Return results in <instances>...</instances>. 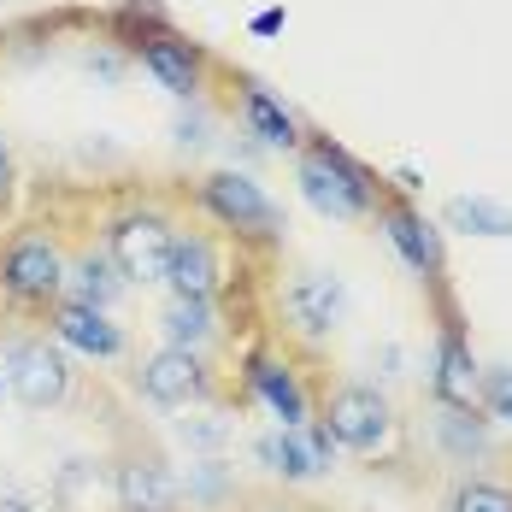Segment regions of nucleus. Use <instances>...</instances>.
<instances>
[{
    "mask_svg": "<svg viewBox=\"0 0 512 512\" xmlns=\"http://www.w3.org/2000/svg\"><path fill=\"white\" fill-rule=\"evenodd\" d=\"M295 183H301V195H307L324 218H336V224L377 218V201H383V183H377L342 142H330V136L301 142V171H295Z\"/></svg>",
    "mask_w": 512,
    "mask_h": 512,
    "instance_id": "obj_1",
    "label": "nucleus"
},
{
    "mask_svg": "<svg viewBox=\"0 0 512 512\" xmlns=\"http://www.w3.org/2000/svg\"><path fill=\"white\" fill-rule=\"evenodd\" d=\"M318 424L330 430L336 448H348L359 460H371V454H383L395 442V407H389V395L377 383H342V389H330Z\"/></svg>",
    "mask_w": 512,
    "mask_h": 512,
    "instance_id": "obj_2",
    "label": "nucleus"
},
{
    "mask_svg": "<svg viewBox=\"0 0 512 512\" xmlns=\"http://www.w3.org/2000/svg\"><path fill=\"white\" fill-rule=\"evenodd\" d=\"M0 377L30 412H48L71 395V359L48 336H18L6 348V359H0Z\"/></svg>",
    "mask_w": 512,
    "mask_h": 512,
    "instance_id": "obj_3",
    "label": "nucleus"
},
{
    "mask_svg": "<svg viewBox=\"0 0 512 512\" xmlns=\"http://www.w3.org/2000/svg\"><path fill=\"white\" fill-rule=\"evenodd\" d=\"M0 289L24 307H53L65 301V254L53 248L42 230H24L0 254Z\"/></svg>",
    "mask_w": 512,
    "mask_h": 512,
    "instance_id": "obj_4",
    "label": "nucleus"
},
{
    "mask_svg": "<svg viewBox=\"0 0 512 512\" xmlns=\"http://www.w3.org/2000/svg\"><path fill=\"white\" fill-rule=\"evenodd\" d=\"M201 206L224 230H236L248 242H277V230H283V212L271 206V195L259 189L248 171H212L201 183Z\"/></svg>",
    "mask_w": 512,
    "mask_h": 512,
    "instance_id": "obj_5",
    "label": "nucleus"
},
{
    "mask_svg": "<svg viewBox=\"0 0 512 512\" xmlns=\"http://www.w3.org/2000/svg\"><path fill=\"white\" fill-rule=\"evenodd\" d=\"M177 230L159 212H124L106 230V259L118 265L124 283H165V259H171Z\"/></svg>",
    "mask_w": 512,
    "mask_h": 512,
    "instance_id": "obj_6",
    "label": "nucleus"
},
{
    "mask_svg": "<svg viewBox=\"0 0 512 512\" xmlns=\"http://www.w3.org/2000/svg\"><path fill=\"white\" fill-rule=\"evenodd\" d=\"M136 389L154 401V407H195V401H206V365L195 348H159V354L142 359V371H136Z\"/></svg>",
    "mask_w": 512,
    "mask_h": 512,
    "instance_id": "obj_7",
    "label": "nucleus"
},
{
    "mask_svg": "<svg viewBox=\"0 0 512 512\" xmlns=\"http://www.w3.org/2000/svg\"><path fill=\"white\" fill-rule=\"evenodd\" d=\"M283 312H289V324H295L307 342H324V336L342 324L348 295H342V283H336L330 271H295L289 289H283Z\"/></svg>",
    "mask_w": 512,
    "mask_h": 512,
    "instance_id": "obj_8",
    "label": "nucleus"
},
{
    "mask_svg": "<svg viewBox=\"0 0 512 512\" xmlns=\"http://www.w3.org/2000/svg\"><path fill=\"white\" fill-rule=\"evenodd\" d=\"M377 224H383V236L395 242V254L407 259L424 283H442V242H436V230L424 224L418 206L383 195V201H377Z\"/></svg>",
    "mask_w": 512,
    "mask_h": 512,
    "instance_id": "obj_9",
    "label": "nucleus"
},
{
    "mask_svg": "<svg viewBox=\"0 0 512 512\" xmlns=\"http://www.w3.org/2000/svg\"><path fill=\"white\" fill-rule=\"evenodd\" d=\"M112 495L118 512H177V471L159 460V454H130V460L112 471Z\"/></svg>",
    "mask_w": 512,
    "mask_h": 512,
    "instance_id": "obj_10",
    "label": "nucleus"
},
{
    "mask_svg": "<svg viewBox=\"0 0 512 512\" xmlns=\"http://www.w3.org/2000/svg\"><path fill=\"white\" fill-rule=\"evenodd\" d=\"M165 283H171L177 301H212L218 283H224L218 248H212L206 236H195V230H183V236L171 242V259H165Z\"/></svg>",
    "mask_w": 512,
    "mask_h": 512,
    "instance_id": "obj_11",
    "label": "nucleus"
},
{
    "mask_svg": "<svg viewBox=\"0 0 512 512\" xmlns=\"http://www.w3.org/2000/svg\"><path fill=\"white\" fill-rule=\"evenodd\" d=\"M48 312H53V342H59V348H77V354H95V359H118L124 354V330H118L101 307L53 301Z\"/></svg>",
    "mask_w": 512,
    "mask_h": 512,
    "instance_id": "obj_12",
    "label": "nucleus"
},
{
    "mask_svg": "<svg viewBox=\"0 0 512 512\" xmlns=\"http://www.w3.org/2000/svg\"><path fill=\"white\" fill-rule=\"evenodd\" d=\"M142 65L159 77V89H171V95H183V101L201 89V48L183 42V36H171V30L142 36Z\"/></svg>",
    "mask_w": 512,
    "mask_h": 512,
    "instance_id": "obj_13",
    "label": "nucleus"
},
{
    "mask_svg": "<svg viewBox=\"0 0 512 512\" xmlns=\"http://www.w3.org/2000/svg\"><path fill=\"white\" fill-rule=\"evenodd\" d=\"M477 359L471 348L460 342V330L448 324L442 330V342H436V377H430V395H436V407H477Z\"/></svg>",
    "mask_w": 512,
    "mask_h": 512,
    "instance_id": "obj_14",
    "label": "nucleus"
},
{
    "mask_svg": "<svg viewBox=\"0 0 512 512\" xmlns=\"http://www.w3.org/2000/svg\"><path fill=\"white\" fill-rule=\"evenodd\" d=\"M248 389L277 412L283 430H301V424H307V395H301V383H295V371H289L283 359H271V354L248 359Z\"/></svg>",
    "mask_w": 512,
    "mask_h": 512,
    "instance_id": "obj_15",
    "label": "nucleus"
},
{
    "mask_svg": "<svg viewBox=\"0 0 512 512\" xmlns=\"http://www.w3.org/2000/svg\"><path fill=\"white\" fill-rule=\"evenodd\" d=\"M242 118H248V130H254L265 148H301L307 142L301 124H295V112L277 101L271 89H259V83H248V95H242Z\"/></svg>",
    "mask_w": 512,
    "mask_h": 512,
    "instance_id": "obj_16",
    "label": "nucleus"
},
{
    "mask_svg": "<svg viewBox=\"0 0 512 512\" xmlns=\"http://www.w3.org/2000/svg\"><path fill=\"white\" fill-rule=\"evenodd\" d=\"M65 301H83V307H112L118 301V289H124V277H118V265L101 254H89V259H77V265H65Z\"/></svg>",
    "mask_w": 512,
    "mask_h": 512,
    "instance_id": "obj_17",
    "label": "nucleus"
},
{
    "mask_svg": "<svg viewBox=\"0 0 512 512\" xmlns=\"http://www.w3.org/2000/svg\"><path fill=\"white\" fill-rule=\"evenodd\" d=\"M436 436L454 460H471V454L489 448V418L477 407H436Z\"/></svg>",
    "mask_w": 512,
    "mask_h": 512,
    "instance_id": "obj_18",
    "label": "nucleus"
},
{
    "mask_svg": "<svg viewBox=\"0 0 512 512\" xmlns=\"http://www.w3.org/2000/svg\"><path fill=\"white\" fill-rule=\"evenodd\" d=\"M259 460L271 465V471H283V477H318L324 460L312 454V442L301 430H277V436H265L259 442Z\"/></svg>",
    "mask_w": 512,
    "mask_h": 512,
    "instance_id": "obj_19",
    "label": "nucleus"
},
{
    "mask_svg": "<svg viewBox=\"0 0 512 512\" xmlns=\"http://www.w3.org/2000/svg\"><path fill=\"white\" fill-rule=\"evenodd\" d=\"M165 342L171 348H195L201 354V342L212 336V301H177L171 295V307H165Z\"/></svg>",
    "mask_w": 512,
    "mask_h": 512,
    "instance_id": "obj_20",
    "label": "nucleus"
},
{
    "mask_svg": "<svg viewBox=\"0 0 512 512\" xmlns=\"http://www.w3.org/2000/svg\"><path fill=\"white\" fill-rule=\"evenodd\" d=\"M442 512H512V483H501V477H460L448 489Z\"/></svg>",
    "mask_w": 512,
    "mask_h": 512,
    "instance_id": "obj_21",
    "label": "nucleus"
},
{
    "mask_svg": "<svg viewBox=\"0 0 512 512\" xmlns=\"http://www.w3.org/2000/svg\"><path fill=\"white\" fill-rule=\"evenodd\" d=\"M448 224H460V230H471V236H512V212L501 201H483V195L448 201Z\"/></svg>",
    "mask_w": 512,
    "mask_h": 512,
    "instance_id": "obj_22",
    "label": "nucleus"
},
{
    "mask_svg": "<svg viewBox=\"0 0 512 512\" xmlns=\"http://www.w3.org/2000/svg\"><path fill=\"white\" fill-rule=\"evenodd\" d=\"M477 412L512 424V371H507V365H489V371L477 377Z\"/></svg>",
    "mask_w": 512,
    "mask_h": 512,
    "instance_id": "obj_23",
    "label": "nucleus"
},
{
    "mask_svg": "<svg viewBox=\"0 0 512 512\" xmlns=\"http://www.w3.org/2000/svg\"><path fill=\"white\" fill-rule=\"evenodd\" d=\"M283 24H289V12H283V6H265V12H254L248 30H254V36H283Z\"/></svg>",
    "mask_w": 512,
    "mask_h": 512,
    "instance_id": "obj_24",
    "label": "nucleus"
},
{
    "mask_svg": "<svg viewBox=\"0 0 512 512\" xmlns=\"http://www.w3.org/2000/svg\"><path fill=\"white\" fill-rule=\"evenodd\" d=\"M6 183H12V148H6V136H0V195H6Z\"/></svg>",
    "mask_w": 512,
    "mask_h": 512,
    "instance_id": "obj_25",
    "label": "nucleus"
},
{
    "mask_svg": "<svg viewBox=\"0 0 512 512\" xmlns=\"http://www.w3.org/2000/svg\"><path fill=\"white\" fill-rule=\"evenodd\" d=\"M0 512H36L24 495H0Z\"/></svg>",
    "mask_w": 512,
    "mask_h": 512,
    "instance_id": "obj_26",
    "label": "nucleus"
},
{
    "mask_svg": "<svg viewBox=\"0 0 512 512\" xmlns=\"http://www.w3.org/2000/svg\"><path fill=\"white\" fill-rule=\"evenodd\" d=\"M0 389H6V377H0Z\"/></svg>",
    "mask_w": 512,
    "mask_h": 512,
    "instance_id": "obj_27",
    "label": "nucleus"
}]
</instances>
